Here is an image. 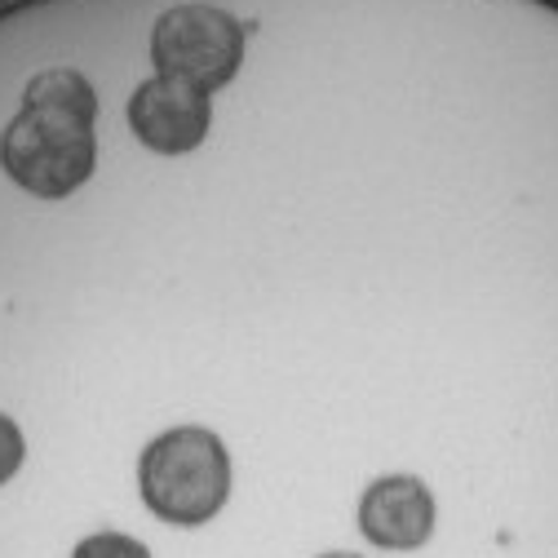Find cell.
<instances>
[{"label": "cell", "mask_w": 558, "mask_h": 558, "mask_svg": "<svg viewBox=\"0 0 558 558\" xmlns=\"http://www.w3.org/2000/svg\"><path fill=\"white\" fill-rule=\"evenodd\" d=\"M208 124H214V98L173 76H151L129 98V129L156 156L195 151L208 137Z\"/></svg>", "instance_id": "4"}, {"label": "cell", "mask_w": 558, "mask_h": 558, "mask_svg": "<svg viewBox=\"0 0 558 558\" xmlns=\"http://www.w3.org/2000/svg\"><path fill=\"white\" fill-rule=\"evenodd\" d=\"M137 493L160 523L199 527L231 497V452L208 426H173L137 457Z\"/></svg>", "instance_id": "2"}, {"label": "cell", "mask_w": 558, "mask_h": 558, "mask_svg": "<svg viewBox=\"0 0 558 558\" xmlns=\"http://www.w3.org/2000/svg\"><path fill=\"white\" fill-rule=\"evenodd\" d=\"M98 94L76 66H49L23 89L19 116L0 133V165L36 199H66L98 165Z\"/></svg>", "instance_id": "1"}, {"label": "cell", "mask_w": 558, "mask_h": 558, "mask_svg": "<svg viewBox=\"0 0 558 558\" xmlns=\"http://www.w3.org/2000/svg\"><path fill=\"white\" fill-rule=\"evenodd\" d=\"M156 76L214 94L235 81L244 62V23L218 5H173L151 27Z\"/></svg>", "instance_id": "3"}, {"label": "cell", "mask_w": 558, "mask_h": 558, "mask_svg": "<svg viewBox=\"0 0 558 558\" xmlns=\"http://www.w3.org/2000/svg\"><path fill=\"white\" fill-rule=\"evenodd\" d=\"M72 558H151V549L124 532H94L72 549Z\"/></svg>", "instance_id": "6"}, {"label": "cell", "mask_w": 558, "mask_h": 558, "mask_svg": "<svg viewBox=\"0 0 558 558\" xmlns=\"http://www.w3.org/2000/svg\"><path fill=\"white\" fill-rule=\"evenodd\" d=\"M319 558H360V554H319Z\"/></svg>", "instance_id": "8"}, {"label": "cell", "mask_w": 558, "mask_h": 558, "mask_svg": "<svg viewBox=\"0 0 558 558\" xmlns=\"http://www.w3.org/2000/svg\"><path fill=\"white\" fill-rule=\"evenodd\" d=\"M360 532L377 549H422L435 532V497L416 474H381L360 497Z\"/></svg>", "instance_id": "5"}, {"label": "cell", "mask_w": 558, "mask_h": 558, "mask_svg": "<svg viewBox=\"0 0 558 558\" xmlns=\"http://www.w3.org/2000/svg\"><path fill=\"white\" fill-rule=\"evenodd\" d=\"M23 461H27V439H23L14 416L0 412V487H5L23 470Z\"/></svg>", "instance_id": "7"}]
</instances>
